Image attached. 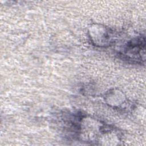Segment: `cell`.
Returning <instances> with one entry per match:
<instances>
[{"instance_id":"6da1fadb","label":"cell","mask_w":146,"mask_h":146,"mask_svg":"<svg viewBox=\"0 0 146 146\" xmlns=\"http://www.w3.org/2000/svg\"><path fill=\"white\" fill-rule=\"evenodd\" d=\"M145 38L131 40L125 46L122 55L127 60L141 63L145 60Z\"/></svg>"}]
</instances>
